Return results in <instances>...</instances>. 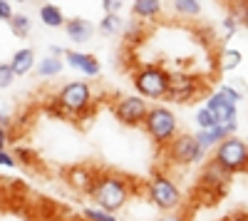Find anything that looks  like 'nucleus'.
Returning a JSON list of instances; mask_svg holds the SVG:
<instances>
[{
	"mask_svg": "<svg viewBox=\"0 0 248 221\" xmlns=\"http://www.w3.org/2000/svg\"><path fill=\"white\" fill-rule=\"evenodd\" d=\"M132 182L124 174H117V172H97L94 176V184H92V191H90V199L102 206V209H107L112 214H119L124 206L129 204V199H132Z\"/></svg>",
	"mask_w": 248,
	"mask_h": 221,
	"instance_id": "f257e3e1",
	"label": "nucleus"
},
{
	"mask_svg": "<svg viewBox=\"0 0 248 221\" xmlns=\"http://www.w3.org/2000/svg\"><path fill=\"white\" fill-rule=\"evenodd\" d=\"M92 85L85 82V79H75V82H67L57 95H55V107L60 110V114L65 117H75V119H85L90 117L92 110Z\"/></svg>",
	"mask_w": 248,
	"mask_h": 221,
	"instance_id": "f03ea898",
	"label": "nucleus"
},
{
	"mask_svg": "<svg viewBox=\"0 0 248 221\" xmlns=\"http://www.w3.org/2000/svg\"><path fill=\"white\" fill-rule=\"evenodd\" d=\"M139 127L147 132V137L152 139L156 147L164 149L174 139V134L179 132V119H176V114L169 107L156 105V107H149L147 110V114H144Z\"/></svg>",
	"mask_w": 248,
	"mask_h": 221,
	"instance_id": "7ed1b4c3",
	"label": "nucleus"
},
{
	"mask_svg": "<svg viewBox=\"0 0 248 221\" xmlns=\"http://www.w3.org/2000/svg\"><path fill=\"white\" fill-rule=\"evenodd\" d=\"M144 194H147V202L152 206H156L159 211H176L181 204H184V194L179 189V184L169 174H154L147 187H144Z\"/></svg>",
	"mask_w": 248,
	"mask_h": 221,
	"instance_id": "20e7f679",
	"label": "nucleus"
},
{
	"mask_svg": "<svg viewBox=\"0 0 248 221\" xmlns=\"http://www.w3.org/2000/svg\"><path fill=\"white\" fill-rule=\"evenodd\" d=\"M132 87L144 99H164L169 90V70L161 65H144L132 75Z\"/></svg>",
	"mask_w": 248,
	"mask_h": 221,
	"instance_id": "39448f33",
	"label": "nucleus"
},
{
	"mask_svg": "<svg viewBox=\"0 0 248 221\" xmlns=\"http://www.w3.org/2000/svg\"><path fill=\"white\" fill-rule=\"evenodd\" d=\"M211 152H214L211 159H216V162L231 174H243L246 167H248V144H246V139H241L236 132L223 137Z\"/></svg>",
	"mask_w": 248,
	"mask_h": 221,
	"instance_id": "423d86ee",
	"label": "nucleus"
},
{
	"mask_svg": "<svg viewBox=\"0 0 248 221\" xmlns=\"http://www.w3.org/2000/svg\"><path fill=\"white\" fill-rule=\"evenodd\" d=\"M201 92H203V79L199 75L186 72V70H171L169 72V90H167V97L164 99L186 105L191 99H196Z\"/></svg>",
	"mask_w": 248,
	"mask_h": 221,
	"instance_id": "0eeeda50",
	"label": "nucleus"
},
{
	"mask_svg": "<svg viewBox=\"0 0 248 221\" xmlns=\"http://www.w3.org/2000/svg\"><path fill=\"white\" fill-rule=\"evenodd\" d=\"M169 154V159L174 164H181V167H191V164H201L206 159V149L199 147L196 137L189 134V132H176L174 139L164 147Z\"/></svg>",
	"mask_w": 248,
	"mask_h": 221,
	"instance_id": "6e6552de",
	"label": "nucleus"
},
{
	"mask_svg": "<svg viewBox=\"0 0 248 221\" xmlns=\"http://www.w3.org/2000/svg\"><path fill=\"white\" fill-rule=\"evenodd\" d=\"M147 102L149 99H144L137 92L134 95H122V97H117L112 102V112H114V117L124 127H139L144 114H147V110H149Z\"/></svg>",
	"mask_w": 248,
	"mask_h": 221,
	"instance_id": "1a4fd4ad",
	"label": "nucleus"
},
{
	"mask_svg": "<svg viewBox=\"0 0 248 221\" xmlns=\"http://www.w3.org/2000/svg\"><path fill=\"white\" fill-rule=\"evenodd\" d=\"M203 164V162H201ZM231 172H226L216 159H209L203 167H201V174H199V189L201 191H209L211 196H218L226 187L231 184Z\"/></svg>",
	"mask_w": 248,
	"mask_h": 221,
	"instance_id": "9d476101",
	"label": "nucleus"
},
{
	"mask_svg": "<svg viewBox=\"0 0 248 221\" xmlns=\"http://www.w3.org/2000/svg\"><path fill=\"white\" fill-rule=\"evenodd\" d=\"M206 107L214 114V119L218 125H229V127H236L238 129V105L233 102L231 97H226L223 92L214 90L209 97H206Z\"/></svg>",
	"mask_w": 248,
	"mask_h": 221,
	"instance_id": "9b49d317",
	"label": "nucleus"
},
{
	"mask_svg": "<svg viewBox=\"0 0 248 221\" xmlns=\"http://www.w3.org/2000/svg\"><path fill=\"white\" fill-rule=\"evenodd\" d=\"M94 176H97V169H92L87 164H72L65 169V184L79 196H90Z\"/></svg>",
	"mask_w": 248,
	"mask_h": 221,
	"instance_id": "f8f14e48",
	"label": "nucleus"
},
{
	"mask_svg": "<svg viewBox=\"0 0 248 221\" xmlns=\"http://www.w3.org/2000/svg\"><path fill=\"white\" fill-rule=\"evenodd\" d=\"M62 60H65V65L77 70L79 75H85V77H99L102 72V65H99V60L90 52H79V50H65V55H62Z\"/></svg>",
	"mask_w": 248,
	"mask_h": 221,
	"instance_id": "ddd939ff",
	"label": "nucleus"
},
{
	"mask_svg": "<svg viewBox=\"0 0 248 221\" xmlns=\"http://www.w3.org/2000/svg\"><path fill=\"white\" fill-rule=\"evenodd\" d=\"M62 30H65L67 40L75 43V45H85L94 37V23L87 20V17H67Z\"/></svg>",
	"mask_w": 248,
	"mask_h": 221,
	"instance_id": "4468645a",
	"label": "nucleus"
},
{
	"mask_svg": "<svg viewBox=\"0 0 248 221\" xmlns=\"http://www.w3.org/2000/svg\"><path fill=\"white\" fill-rule=\"evenodd\" d=\"M233 132H238L236 127H229V125H211V127H199L196 129V142H199V147H203L206 152H211L223 137H229V134H233Z\"/></svg>",
	"mask_w": 248,
	"mask_h": 221,
	"instance_id": "2eb2a0df",
	"label": "nucleus"
},
{
	"mask_svg": "<svg viewBox=\"0 0 248 221\" xmlns=\"http://www.w3.org/2000/svg\"><path fill=\"white\" fill-rule=\"evenodd\" d=\"M35 63H37V55H35V50L32 47H20L13 57H10V70H13V75L15 77H25V75H30L32 70H35Z\"/></svg>",
	"mask_w": 248,
	"mask_h": 221,
	"instance_id": "dca6fc26",
	"label": "nucleus"
},
{
	"mask_svg": "<svg viewBox=\"0 0 248 221\" xmlns=\"http://www.w3.org/2000/svg\"><path fill=\"white\" fill-rule=\"evenodd\" d=\"M124 25H127V20L122 17V13H105L99 25H94V30H99V35L105 37H122Z\"/></svg>",
	"mask_w": 248,
	"mask_h": 221,
	"instance_id": "f3484780",
	"label": "nucleus"
},
{
	"mask_svg": "<svg viewBox=\"0 0 248 221\" xmlns=\"http://www.w3.org/2000/svg\"><path fill=\"white\" fill-rule=\"evenodd\" d=\"M164 13L161 0H134L132 3V15L137 20H156Z\"/></svg>",
	"mask_w": 248,
	"mask_h": 221,
	"instance_id": "a211bd4d",
	"label": "nucleus"
},
{
	"mask_svg": "<svg viewBox=\"0 0 248 221\" xmlns=\"http://www.w3.org/2000/svg\"><path fill=\"white\" fill-rule=\"evenodd\" d=\"M35 70H37V75L43 79L57 77V75H62V70H65V60L47 52L45 57H40V63H35Z\"/></svg>",
	"mask_w": 248,
	"mask_h": 221,
	"instance_id": "6ab92c4d",
	"label": "nucleus"
},
{
	"mask_svg": "<svg viewBox=\"0 0 248 221\" xmlns=\"http://www.w3.org/2000/svg\"><path fill=\"white\" fill-rule=\"evenodd\" d=\"M243 65V52L236 47H223L216 57V70L218 72H233Z\"/></svg>",
	"mask_w": 248,
	"mask_h": 221,
	"instance_id": "aec40b11",
	"label": "nucleus"
},
{
	"mask_svg": "<svg viewBox=\"0 0 248 221\" xmlns=\"http://www.w3.org/2000/svg\"><path fill=\"white\" fill-rule=\"evenodd\" d=\"M65 13L60 10V5H52V3H43L40 5V23H43L45 28H52V30H57V28H62L65 25Z\"/></svg>",
	"mask_w": 248,
	"mask_h": 221,
	"instance_id": "412c9836",
	"label": "nucleus"
},
{
	"mask_svg": "<svg viewBox=\"0 0 248 221\" xmlns=\"http://www.w3.org/2000/svg\"><path fill=\"white\" fill-rule=\"evenodd\" d=\"M243 25H246V20H241L236 13H229L221 23V40L223 43H231V40L238 35V30H243Z\"/></svg>",
	"mask_w": 248,
	"mask_h": 221,
	"instance_id": "4be33fe9",
	"label": "nucleus"
},
{
	"mask_svg": "<svg viewBox=\"0 0 248 221\" xmlns=\"http://www.w3.org/2000/svg\"><path fill=\"white\" fill-rule=\"evenodd\" d=\"M8 23H10V32L15 37H20V40H25L30 35V30H32V20L25 13H13V17L8 20Z\"/></svg>",
	"mask_w": 248,
	"mask_h": 221,
	"instance_id": "5701e85b",
	"label": "nucleus"
},
{
	"mask_svg": "<svg viewBox=\"0 0 248 221\" xmlns=\"http://www.w3.org/2000/svg\"><path fill=\"white\" fill-rule=\"evenodd\" d=\"M174 13L179 17H196L201 15V0H174Z\"/></svg>",
	"mask_w": 248,
	"mask_h": 221,
	"instance_id": "b1692460",
	"label": "nucleus"
},
{
	"mask_svg": "<svg viewBox=\"0 0 248 221\" xmlns=\"http://www.w3.org/2000/svg\"><path fill=\"white\" fill-rule=\"evenodd\" d=\"M79 216L82 219H87V221H114L117 219V214H112V211H107V209H102V206H85L79 211Z\"/></svg>",
	"mask_w": 248,
	"mask_h": 221,
	"instance_id": "393cba45",
	"label": "nucleus"
},
{
	"mask_svg": "<svg viewBox=\"0 0 248 221\" xmlns=\"http://www.w3.org/2000/svg\"><path fill=\"white\" fill-rule=\"evenodd\" d=\"M13 157H15V162H20L23 167H35L37 164V152L30 149V147H25V144H15Z\"/></svg>",
	"mask_w": 248,
	"mask_h": 221,
	"instance_id": "a878e982",
	"label": "nucleus"
},
{
	"mask_svg": "<svg viewBox=\"0 0 248 221\" xmlns=\"http://www.w3.org/2000/svg\"><path fill=\"white\" fill-rule=\"evenodd\" d=\"M122 37H127L129 43H137V40L141 43V40H144V20H137V17H134L132 23H127V25H124Z\"/></svg>",
	"mask_w": 248,
	"mask_h": 221,
	"instance_id": "bb28decb",
	"label": "nucleus"
},
{
	"mask_svg": "<svg viewBox=\"0 0 248 221\" xmlns=\"http://www.w3.org/2000/svg\"><path fill=\"white\" fill-rule=\"evenodd\" d=\"M218 92H223L226 97H231L236 105H241L243 102V90H238V87H233V85H229V82H218V87H216Z\"/></svg>",
	"mask_w": 248,
	"mask_h": 221,
	"instance_id": "cd10ccee",
	"label": "nucleus"
},
{
	"mask_svg": "<svg viewBox=\"0 0 248 221\" xmlns=\"http://www.w3.org/2000/svg\"><path fill=\"white\" fill-rule=\"evenodd\" d=\"M194 119H196V127H211V125H216L214 114L209 112V107H206V105L196 110V117H194Z\"/></svg>",
	"mask_w": 248,
	"mask_h": 221,
	"instance_id": "c85d7f7f",
	"label": "nucleus"
},
{
	"mask_svg": "<svg viewBox=\"0 0 248 221\" xmlns=\"http://www.w3.org/2000/svg\"><path fill=\"white\" fill-rule=\"evenodd\" d=\"M13 82H15V75H13L10 65L8 63H0V90H8Z\"/></svg>",
	"mask_w": 248,
	"mask_h": 221,
	"instance_id": "c756f323",
	"label": "nucleus"
},
{
	"mask_svg": "<svg viewBox=\"0 0 248 221\" xmlns=\"http://www.w3.org/2000/svg\"><path fill=\"white\" fill-rule=\"evenodd\" d=\"M99 3H102L105 13H122V8H124V0H99Z\"/></svg>",
	"mask_w": 248,
	"mask_h": 221,
	"instance_id": "7c9ffc66",
	"label": "nucleus"
},
{
	"mask_svg": "<svg viewBox=\"0 0 248 221\" xmlns=\"http://www.w3.org/2000/svg\"><path fill=\"white\" fill-rule=\"evenodd\" d=\"M0 167H3V169H13V167H17V162H15L13 152H8V149H0Z\"/></svg>",
	"mask_w": 248,
	"mask_h": 221,
	"instance_id": "2f4dec72",
	"label": "nucleus"
},
{
	"mask_svg": "<svg viewBox=\"0 0 248 221\" xmlns=\"http://www.w3.org/2000/svg\"><path fill=\"white\" fill-rule=\"evenodd\" d=\"M13 3L10 0H0V20H3V23H8V20L13 17Z\"/></svg>",
	"mask_w": 248,
	"mask_h": 221,
	"instance_id": "473e14b6",
	"label": "nucleus"
},
{
	"mask_svg": "<svg viewBox=\"0 0 248 221\" xmlns=\"http://www.w3.org/2000/svg\"><path fill=\"white\" fill-rule=\"evenodd\" d=\"M8 142H10V129L0 127V149H8Z\"/></svg>",
	"mask_w": 248,
	"mask_h": 221,
	"instance_id": "72a5a7b5",
	"label": "nucleus"
},
{
	"mask_svg": "<svg viewBox=\"0 0 248 221\" xmlns=\"http://www.w3.org/2000/svg\"><path fill=\"white\" fill-rule=\"evenodd\" d=\"M0 127H13V117L8 114V112H0Z\"/></svg>",
	"mask_w": 248,
	"mask_h": 221,
	"instance_id": "f704fd0d",
	"label": "nucleus"
},
{
	"mask_svg": "<svg viewBox=\"0 0 248 221\" xmlns=\"http://www.w3.org/2000/svg\"><path fill=\"white\" fill-rule=\"evenodd\" d=\"M50 55H57V57H62V55H65V50H62V47H57V45H50Z\"/></svg>",
	"mask_w": 248,
	"mask_h": 221,
	"instance_id": "c9c22d12",
	"label": "nucleus"
},
{
	"mask_svg": "<svg viewBox=\"0 0 248 221\" xmlns=\"http://www.w3.org/2000/svg\"><path fill=\"white\" fill-rule=\"evenodd\" d=\"M10 3H25V0H10Z\"/></svg>",
	"mask_w": 248,
	"mask_h": 221,
	"instance_id": "e433bc0d",
	"label": "nucleus"
}]
</instances>
